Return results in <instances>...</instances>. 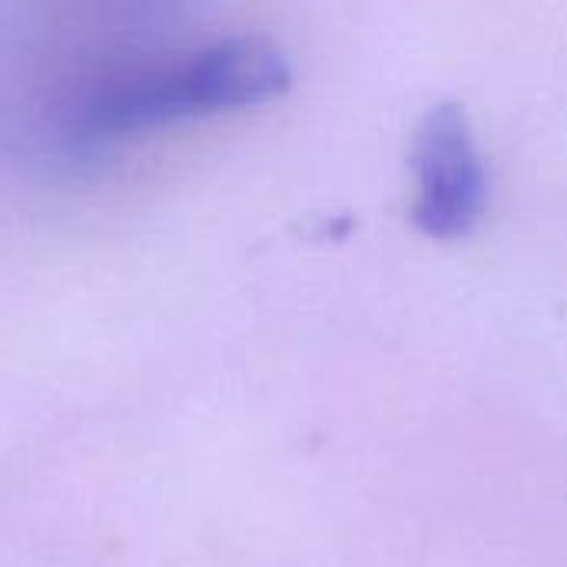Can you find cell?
Here are the masks:
<instances>
[{"label":"cell","mask_w":567,"mask_h":567,"mask_svg":"<svg viewBox=\"0 0 567 567\" xmlns=\"http://www.w3.org/2000/svg\"><path fill=\"white\" fill-rule=\"evenodd\" d=\"M415 226L432 239L468 236L488 206V173L478 156L468 113L458 103H439L425 113L415 140Z\"/></svg>","instance_id":"2"},{"label":"cell","mask_w":567,"mask_h":567,"mask_svg":"<svg viewBox=\"0 0 567 567\" xmlns=\"http://www.w3.org/2000/svg\"><path fill=\"white\" fill-rule=\"evenodd\" d=\"M289 80L286 53L259 33L216 37L153 56L133 53L60 80L37 106V136L63 159H93L179 120L266 103Z\"/></svg>","instance_id":"1"}]
</instances>
